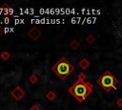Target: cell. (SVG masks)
<instances>
[{
	"label": "cell",
	"instance_id": "7",
	"mask_svg": "<svg viewBox=\"0 0 122 110\" xmlns=\"http://www.w3.org/2000/svg\"><path fill=\"white\" fill-rule=\"evenodd\" d=\"M55 98H56V93H55L54 91H52V90H49V91L46 93V99H47L48 100L52 101V100L55 99Z\"/></svg>",
	"mask_w": 122,
	"mask_h": 110
},
{
	"label": "cell",
	"instance_id": "1",
	"mask_svg": "<svg viewBox=\"0 0 122 110\" xmlns=\"http://www.w3.org/2000/svg\"><path fill=\"white\" fill-rule=\"evenodd\" d=\"M69 92L79 102H83L86 98L92 92V84L85 80H77L69 88Z\"/></svg>",
	"mask_w": 122,
	"mask_h": 110
},
{
	"label": "cell",
	"instance_id": "10",
	"mask_svg": "<svg viewBox=\"0 0 122 110\" xmlns=\"http://www.w3.org/2000/svg\"><path fill=\"white\" fill-rule=\"evenodd\" d=\"M10 56H11V55H10L8 51H3V52L1 53V55H0V57H1L4 61L9 60V59L10 58Z\"/></svg>",
	"mask_w": 122,
	"mask_h": 110
},
{
	"label": "cell",
	"instance_id": "3",
	"mask_svg": "<svg viewBox=\"0 0 122 110\" xmlns=\"http://www.w3.org/2000/svg\"><path fill=\"white\" fill-rule=\"evenodd\" d=\"M97 83L106 92H110L112 89H116V84L118 83V79L110 71H106L97 79Z\"/></svg>",
	"mask_w": 122,
	"mask_h": 110
},
{
	"label": "cell",
	"instance_id": "5",
	"mask_svg": "<svg viewBox=\"0 0 122 110\" xmlns=\"http://www.w3.org/2000/svg\"><path fill=\"white\" fill-rule=\"evenodd\" d=\"M41 34H42V33H41V31H40V29H38L37 27H32L31 29H30L29 30V32H28V36L30 37V38H31L32 40H37L40 36H41Z\"/></svg>",
	"mask_w": 122,
	"mask_h": 110
},
{
	"label": "cell",
	"instance_id": "12",
	"mask_svg": "<svg viewBox=\"0 0 122 110\" xmlns=\"http://www.w3.org/2000/svg\"><path fill=\"white\" fill-rule=\"evenodd\" d=\"M85 79H86V75L84 73H79L77 80H85Z\"/></svg>",
	"mask_w": 122,
	"mask_h": 110
},
{
	"label": "cell",
	"instance_id": "6",
	"mask_svg": "<svg viewBox=\"0 0 122 110\" xmlns=\"http://www.w3.org/2000/svg\"><path fill=\"white\" fill-rule=\"evenodd\" d=\"M78 65H79V67H80L81 69L86 70V69H88V68H89V66L91 65V62L89 61V59H88V58L83 57V58L78 62Z\"/></svg>",
	"mask_w": 122,
	"mask_h": 110
},
{
	"label": "cell",
	"instance_id": "9",
	"mask_svg": "<svg viewBox=\"0 0 122 110\" xmlns=\"http://www.w3.org/2000/svg\"><path fill=\"white\" fill-rule=\"evenodd\" d=\"M70 47H71V50H77L80 47V43L76 39H73L70 42Z\"/></svg>",
	"mask_w": 122,
	"mask_h": 110
},
{
	"label": "cell",
	"instance_id": "13",
	"mask_svg": "<svg viewBox=\"0 0 122 110\" xmlns=\"http://www.w3.org/2000/svg\"><path fill=\"white\" fill-rule=\"evenodd\" d=\"M30 110H40V106L38 104H32Z\"/></svg>",
	"mask_w": 122,
	"mask_h": 110
},
{
	"label": "cell",
	"instance_id": "2",
	"mask_svg": "<svg viewBox=\"0 0 122 110\" xmlns=\"http://www.w3.org/2000/svg\"><path fill=\"white\" fill-rule=\"evenodd\" d=\"M51 70L57 75V77H59L61 79H65L68 76H70L74 70V66L65 57L62 56L52 67Z\"/></svg>",
	"mask_w": 122,
	"mask_h": 110
},
{
	"label": "cell",
	"instance_id": "8",
	"mask_svg": "<svg viewBox=\"0 0 122 110\" xmlns=\"http://www.w3.org/2000/svg\"><path fill=\"white\" fill-rule=\"evenodd\" d=\"M38 79H39V76H38L37 74H32V75L28 78V80H29V82H30V84L36 83V82L38 81Z\"/></svg>",
	"mask_w": 122,
	"mask_h": 110
},
{
	"label": "cell",
	"instance_id": "4",
	"mask_svg": "<svg viewBox=\"0 0 122 110\" xmlns=\"http://www.w3.org/2000/svg\"><path fill=\"white\" fill-rule=\"evenodd\" d=\"M10 95L15 100H20L25 96V90L23 88H21L20 86H16L14 89H12Z\"/></svg>",
	"mask_w": 122,
	"mask_h": 110
},
{
	"label": "cell",
	"instance_id": "11",
	"mask_svg": "<svg viewBox=\"0 0 122 110\" xmlns=\"http://www.w3.org/2000/svg\"><path fill=\"white\" fill-rule=\"evenodd\" d=\"M86 41H87L88 44H92L95 41V36L93 34H89L86 37Z\"/></svg>",
	"mask_w": 122,
	"mask_h": 110
}]
</instances>
